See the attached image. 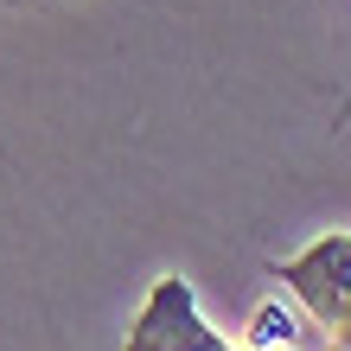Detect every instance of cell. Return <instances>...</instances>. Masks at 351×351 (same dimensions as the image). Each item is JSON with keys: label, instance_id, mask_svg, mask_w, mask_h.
Instances as JSON below:
<instances>
[{"label": "cell", "instance_id": "6da1fadb", "mask_svg": "<svg viewBox=\"0 0 351 351\" xmlns=\"http://www.w3.org/2000/svg\"><path fill=\"white\" fill-rule=\"evenodd\" d=\"M275 275L287 281V294L313 313V326L326 332V345L351 351V237L332 230V237L306 243L300 256L275 262Z\"/></svg>", "mask_w": 351, "mask_h": 351}, {"label": "cell", "instance_id": "7a4b0ae2", "mask_svg": "<svg viewBox=\"0 0 351 351\" xmlns=\"http://www.w3.org/2000/svg\"><path fill=\"white\" fill-rule=\"evenodd\" d=\"M211 345H217V332L198 319L185 281H160L147 313H141V326L128 332V351H211Z\"/></svg>", "mask_w": 351, "mask_h": 351}, {"label": "cell", "instance_id": "3957f363", "mask_svg": "<svg viewBox=\"0 0 351 351\" xmlns=\"http://www.w3.org/2000/svg\"><path fill=\"white\" fill-rule=\"evenodd\" d=\"M211 351H294V345H223V339H217Z\"/></svg>", "mask_w": 351, "mask_h": 351}]
</instances>
